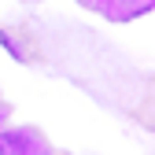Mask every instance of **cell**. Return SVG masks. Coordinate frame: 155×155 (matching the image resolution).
<instances>
[]
</instances>
